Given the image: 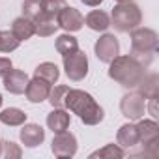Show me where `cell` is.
<instances>
[{"label": "cell", "instance_id": "1", "mask_svg": "<svg viewBox=\"0 0 159 159\" xmlns=\"http://www.w3.org/2000/svg\"><path fill=\"white\" fill-rule=\"evenodd\" d=\"M66 109L77 114L84 125H98L105 118L101 105L88 92L77 90V88H69V92L66 94Z\"/></svg>", "mask_w": 159, "mask_h": 159}, {"label": "cell", "instance_id": "2", "mask_svg": "<svg viewBox=\"0 0 159 159\" xmlns=\"http://www.w3.org/2000/svg\"><path fill=\"white\" fill-rule=\"evenodd\" d=\"M146 75V66L131 54H118L109 62V77L124 88H137Z\"/></svg>", "mask_w": 159, "mask_h": 159}, {"label": "cell", "instance_id": "3", "mask_svg": "<svg viewBox=\"0 0 159 159\" xmlns=\"http://www.w3.org/2000/svg\"><path fill=\"white\" fill-rule=\"evenodd\" d=\"M142 23V11L133 2H122L112 8L111 13V26H114L118 32H131Z\"/></svg>", "mask_w": 159, "mask_h": 159}, {"label": "cell", "instance_id": "4", "mask_svg": "<svg viewBox=\"0 0 159 159\" xmlns=\"http://www.w3.org/2000/svg\"><path fill=\"white\" fill-rule=\"evenodd\" d=\"M157 32L152 28H144V26H137L135 30H131V56H135L137 60L144 58L152 60V54L157 51Z\"/></svg>", "mask_w": 159, "mask_h": 159}, {"label": "cell", "instance_id": "5", "mask_svg": "<svg viewBox=\"0 0 159 159\" xmlns=\"http://www.w3.org/2000/svg\"><path fill=\"white\" fill-rule=\"evenodd\" d=\"M62 60H64V71H66L69 81L79 83L88 75V56L84 51L77 49L75 52L62 56Z\"/></svg>", "mask_w": 159, "mask_h": 159}, {"label": "cell", "instance_id": "6", "mask_svg": "<svg viewBox=\"0 0 159 159\" xmlns=\"http://www.w3.org/2000/svg\"><path fill=\"white\" fill-rule=\"evenodd\" d=\"M120 111L127 120H140L146 111V98L139 92L125 94L120 101Z\"/></svg>", "mask_w": 159, "mask_h": 159}, {"label": "cell", "instance_id": "7", "mask_svg": "<svg viewBox=\"0 0 159 159\" xmlns=\"http://www.w3.org/2000/svg\"><path fill=\"white\" fill-rule=\"evenodd\" d=\"M51 150L56 157L60 159H66V157H73L77 153V139L73 133H69L67 129L66 131H60L54 135L52 142H51Z\"/></svg>", "mask_w": 159, "mask_h": 159}, {"label": "cell", "instance_id": "8", "mask_svg": "<svg viewBox=\"0 0 159 159\" xmlns=\"http://www.w3.org/2000/svg\"><path fill=\"white\" fill-rule=\"evenodd\" d=\"M94 51H96V56L99 58V62L109 64L112 58H116L120 54V43H118V39H116L114 34H103L96 41Z\"/></svg>", "mask_w": 159, "mask_h": 159}, {"label": "cell", "instance_id": "9", "mask_svg": "<svg viewBox=\"0 0 159 159\" xmlns=\"http://www.w3.org/2000/svg\"><path fill=\"white\" fill-rule=\"evenodd\" d=\"M56 25L60 28H64L66 32H79L84 25V17L83 13L79 11L77 8H71V6H66L58 15H56Z\"/></svg>", "mask_w": 159, "mask_h": 159}, {"label": "cell", "instance_id": "10", "mask_svg": "<svg viewBox=\"0 0 159 159\" xmlns=\"http://www.w3.org/2000/svg\"><path fill=\"white\" fill-rule=\"evenodd\" d=\"M52 84L47 83L45 79L41 77H34V79H28V84H26V90H25V96L30 103H43L47 98H49V92H51Z\"/></svg>", "mask_w": 159, "mask_h": 159}, {"label": "cell", "instance_id": "11", "mask_svg": "<svg viewBox=\"0 0 159 159\" xmlns=\"http://www.w3.org/2000/svg\"><path fill=\"white\" fill-rule=\"evenodd\" d=\"M135 125H137V131H139V142H142L144 148H155V144L159 140V125H157V122L140 118Z\"/></svg>", "mask_w": 159, "mask_h": 159}, {"label": "cell", "instance_id": "12", "mask_svg": "<svg viewBox=\"0 0 159 159\" xmlns=\"http://www.w3.org/2000/svg\"><path fill=\"white\" fill-rule=\"evenodd\" d=\"M4 88L13 94V96H19V94H25L26 90V84H28V75L21 69H10L4 77Z\"/></svg>", "mask_w": 159, "mask_h": 159}, {"label": "cell", "instance_id": "13", "mask_svg": "<svg viewBox=\"0 0 159 159\" xmlns=\"http://www.w3.org/2000/svg\"><path fill=\"white\" fill-rule=\"evenodd\" d=\"M19 139L26 148H36L45 140V129L39 124H26L25 122L23 129L19 133Z\"/></svg>", "mask_w": 159, "mask_h": 159}, {"label": "cell", "instance_id": "14", "mask_svg": "<svg viewBox=\"0 0 159 159\" xmlns=\"http://www.w3.org/2000/svg\"><path fill=\"white\" fill-rule=\"evenodd\" d=\"M69 122H71V116H69V112L66 109H52L47 114V127L52 133L66 131L69 127Z\"/></svg>", "mask_w": 159, "mask_h": 159}, {"label": "cell", "instance_id": "15", "mask_svg": "<svg viewBox=\"0 0 159 159\" xmlns=\"http://www.w3.org/2000/svg\"><path fill=\"white\" fill-rule=\"evenodd\" d=\"M11 34L19 39V41H26L30 39L34 34H36V26H34V21L28 19V17H17L13 23H11Z\"/></svg>", "mask_w": 159, "mask_h": 159}, {"label": "cell", "instance_id": "16", "mask_svg": "<svg viewBox=\"0 0 159 159\" xmlns=\"http://www.w3.org/2000/svg\"><path fill=\"white\" fill-rule=\"evenodd\" d=\"M116 142H118V146H122V148H133V146L139 144V131H137V125L131 124V120H129L127 124H124V125L118 129V133H116Z\"/></svg>", "mask_w": 159, "mask_h": 159}, {"label": "cell", "instance_id": "17", "mask_svg": "<svg viewBox=\"0 0 159 159\" xmlns=\"http://www.w3.org/2000/svg\"><path fill=\"white\" fill-rule=\"evenodd\" d=\"M84 23L90 30H96V32H105L109 26H111V17L109 13H105L103 10H92L86 17H84Z\"/></svg>", "mask_w": 159, "mask_h": 159}, {"label": "cell", "instance_id": "18", "mask_svg": "<svg viewBox=\"0 0 159 159\" xmlns=\"http://www.w3.org/2000/svg\"><path fill=\"white\" fill-rule=\"evenodd\" d=\"M26 118H28V114L25 111L17 109V107H8V109H4L2 112H0V122L6 124V125H10V127L23 125L26 122Z\"/></svg>", "mask_w": 159, "mask_h": 159}, {"label": "cell", "instance_id": "19", "mask_svg": "<svg viewBox=\"0 0 159 159\" xmlns=\"http://www.w3.org/2000/svg\"><path fill=\"white\" fill-rule=\"evenodd\" d=\"M34 26H36V34L41 36V38H47V36H52L58 28L56 25V19L52 17H47L45 13H39L36 19H34Z\"/></svg>", "mask_w": 159, "mask_h": 159}, {"label": "cell", "instance_id": "20", "mask_svg": "<svg viewBox=\"0 0 159 159\" xmlns=\"http://www.w3.org/2000/svg\"><path fill=\"white\" fill-rule=\"evenodd\" d=\"M34 77H41V79H45L47 83L54 84L58 79H60V69H58V66L52 64V62H43V64H39V66L34 69Z\"/></svg>", "mask_w": 159, "mask_h": 159}, {"label": "cell", "instance_id": "21", "mask_svg": "<svg viewBox=\"0 0 159 159\" xmlns=\"http://www.w3.org/2000/svg\"><path fill=\"white\" fill-rule=\"evenodd\" d=\"M157 83H159V77H157V73H150V75H144L142 77V81L139 83V94H142L146 99L148 98H152V96H157V92H159V86H157Z\"/></svg>", "mask_w": 159, "mask_h": 159}, {"label": "cell", "instance_id": "22", "mask_svg": "<svg viewBox=\"0 0 159 159\" xmlns=\"http://www.w3.org/2000/svg\"><path fill=\"white\" fill-rule=\"evenodd\" d=\"M54 45H56V51H58L62 56H66V54H69V52H75V51L79 49V41H77V38L71 36L69 32L58 36Z\"/></svg>", "mask_w": 159, "mask_h": 159}, {"label": "cell", "instance_id": "23", "mask_svg": "<svg viewBox=\"0 0 159 159\" xmlns=\"http://www.w3.org/2000/svg\"><path fill=\"white\" fill-rule=\"evenodd\" d=\"M124 155H125V152H124L122 146H118V144H107V146L92 152L90 159H96V157H99V159H122Z\"/></svg>", "mask_w": 159, "mask_h": 159}, {"label": "cell", "instance_id": "24", "mask_svg": "<svg viewBox=\"0 0 159 159\" xmlns=\"http://www.w3.org/2000/svg\"><path fill=\"white\" fill-rule=\"evenodd\" d=\"M67 92H69V86H66V84H60V86L51 88L47 99L52 105V109H66V94Z\"/></svg>", "mask_w": 159, "mask_h": 159}, {"label": "cell", "instance_id": "25", "mask_svg": "<svg viewBox=\"0 0 159 159\" xmlns=\"http://www.w3.org/2000/svg\"><path fill=\"white\" fill-rule=\"evenodd\" d=\"M21 41L11 34V30H0V52H13Z\"/></svg>", "mask_w": 159, "mask_h": 159}, {"label": "cell", "instance_id": "26", "mask_svg": "<svg viewBox=\"0 0 159 159\" xmlns=\"http://www.w3.org/2000/svg\"><path fill=\"white\" fill-rule=\"evenodd\" d=\"M67 6L66 0H41V13H45L47 17L56 19V15Z\"/></svg>", "mask_w": 159, "mask_h": 159}, {"label": "cell", "instance_id": "27", "mask_svg": "<svg viewBox=\"0 0 159 159\" xmlns=\"http://www.w3.org/2000/svg\"><path fill=\"white\" fill-rule=\"evenodd\" d=\"M41 13V0H25L23 2V15L28 19H36Z\"/></svg>", "mask_w": 159, "mask_h": 159}, {"label": "cell", "instance_id": "28", "mask_svg": "<svg viewBox=\"0 0 159 159\" xmlns=\"http://www.w3.org/2000/svg\"><path fill=\"white\" fill-rule=\"evenodd\" d=\"M21 155H23V150L15 142H11V140H4L2 142V157H6V159H19Z\"/></svg>", "mask_w": 159, "mask_h": 159}, {"label": "cell", "instance_id": "29", "mask_svg": "<svg viewBox=\"0 0 159 159\" xmlns=\"http://www.w3.org/2000/svg\"><path fill=\"white\" fill-rule=\"evenodd\" d=\"M11 67H13V64H11V60H10V58L0 56V79H2V77H4Z\"/></svg>", "mask_w": 159, "mask_h": 159}, {"label": "cell", "instance_id": "30", "mask_svg": "<svg viewBox=\"0 0 159 159\" xmlns=\"http://www.w3.org/2000/svg\"><path fill=\"white\" fill-rule=\"evenodd\" d=\"M150 99V105H148V109H150V114L153 116V120L159 116V112H157V96H152V98H148Z\"/></svg>", "mask_w": 159, "mask_h": 159}, {"label": "cell", "instance_id": "31", "mask_svg": "<svg viewBox=\"0 0 159 159\" xmlns=\"http://www.w3.org/2000/svg\"><path fill=\"white\" fill-rule=\"evenodd\" d=\"M81 2L84 4V6H90V8H96V6H99L103 0H81Z\"/></svg>", "mask_w": 159, "mask_h": 159}, {"label": "cell", "instance_id": "32", "mask_svg": "<svg viewBox=\"0 0 159 159\" xmlns=\"http://www.w3.org/2000/svg\"><path fill=\"white\" fill-rule=\"evenodd\" d=\"M118 4H122V2H133V0H116Z\"/></svg>", "mask_w": 159, "mask_h": 159}, {"label": "cell", "instance_id": "33", "mask_svg": "<svg viewBox=\"0 0 159 159\" xmlns=\"http://www.w3.org/2000/svg\"><path fill=\"white\" fill-rule=\"evenodd\" d=\"M0 157H2V142H0Z\"/></svg>", "mask_w": 159, "mask_h": 159}, {"label": "cell", "instance_id": "34", "mask_svg": "<svg viewBox=\"0 0 159 159\" xmlns=\"http://www.w3.org/2000/svg\"><path fill=\"white\" fill-rule=\"evenodd\" d=\"M2 101H4V99H2V94H0V107H2Z\"/></svg>", "mask_w": 159, "mask_h": 159}]
</instances>
